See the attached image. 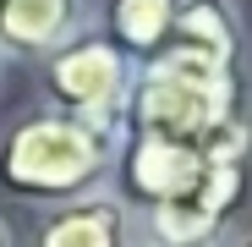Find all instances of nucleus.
Instances as JSON below:
<instances>
[{
	"label": "nucleus",
	"mask_w": 252,
	"mask_h": 247,
	"mask_svg": "<svg viewBox=\"0 0 252 247\" xmlns=\"http://www.w3.org/2000/svg\"><path fill=\"white\" fill-rule=\"evenodd\" d=\"M137 82V61L94 22L71 44H61L50 61H38V94L50 110H66L94 127H121L126 99Z\"/></svg>",
	"instance_id": "obj_2"
},
{
	"label": "nucleus",
	"mask_w": 252,
	"mask_h": 247,
	"mask_svg": "<svg viewBox=\"0 0 252 247\" xmlns=\"http://www.w3.org/2000/svg\"><path fill=\"white\" fill-rule=\"evenodd\" d=\"M121 127H94L66 110L33 105L0 132V192L55 209V203L94 198L115 181Z\"/></svg>",
	"instance_id": "obj_1"
},
{
	"label": "nucleus",
	"mask_w": 252,
	"mask_h": 247,
	"mask_svg": "<svg viewBox=\"0 0 252 247\" xmlns=\"http://www.w3.org/2000/svg\"><path fill=\"white\" fill-rule=\"evenodd\" d=\"M176 11H181V0H104L99 28H104L115 44L143 66V61L164 44V38H170Z\"/></svg>",
	"instance_id": "obj_7"
},
{
	"label": "nucleus",
	"mask_w": 252,
	"mask_h": 247,
	"mask_svg": "<svg viewBox=\"0 0 252 247\" xmlns=\"http://www.w3.org/2000/svg\"><path fill=\"white\" fill-rule=\"evenodd\" d=\"M6 66H11V61H6V55H0V82H6Z\"/></svg>",
	"instance_id": "obj_10"
},
{
	"label": "nucleus",
	"mask_w": 252,
	"mask_h": 247,
	"mask_svg": "<svg viewBox=\"0 0 252 247\" xmlns=\"http://www.w3.org/2000/svg\"><path fill=\"white\" fill-rule=\"evenodd\" d=\"M137 247H148V242H137Z\"/></svg>",
	"instance_id": "obj_11"
},
{
	"label": "nucleus",
	"mask_w": 252,
	"mask_h": 247,
	"mask_svg": "<svg viewBox=\"0 0 252 247\" xmlns=\"http://www.w3.org/2000/svg\"><path fill=\"white\" fill-rule=\"evenodd\" d=\"M0 247H17V236H11V225L0 220Z\"/></svg>",
	"instance_id": "obj_9"
},
{
	"label": "nucleus",
	"mask_w": 252,
	"mask_h": 247,
	"mask_svg": "<svg viewBox=\"0 0 252 247\" xmlns=\"http://www.w3.org/2000/svg\"><path fill=\"white\" fill-rule=\"evenodd\" d=\"M220 159H252V154H230V148H208V143H170V138H137L121 132V159H115V198L137 214L159 209V203L181 198L208 165Z\"/></svg>",
	"instance_id": "obj_4"
},
{
	"label": "nucleus",
	"mask_w": 252,
	"mask_h": 247,
	"mask_svg": "<svg viewBox=\"0 0 252 247\" xmlns=\"http://www.w3.org/2000/svg\"><path fill=\"white\" fill-rule=\"evenodd\" d=\"M28 247H137V220L115 198V187H104L94 198L38 209Z\"/></svg>",
	"instance_id": "obj_5"
},
{
	"label": "nucleus",
	"mask_w": 252,
	"mask_h": 247,
	"mask_svg": "<svg viewBox=\"0 0 252 247\" xmlns=\"http://www.w3.org/2000/svg\"><path fill=\"white\" fill-rule=\"evenodd\" d=\"M214 247H252V225H236V231H225Z\"/></svg>",
	"instance_id": "obj_8"
},
{
	"label": "nucleus",
	"mask_w": 252,
	"mask_h": 247,
	"mask_svg": "<svg viewBox=\"0 0 252 247\" xmlns=\"http://www.w3.org/2000/svg\"><path fill=\"white\" fill-rule=\"evenodd\" d=\"M252 198V159H220L170 203L137 214V242L148 247H214L236 231V214Z\"/></svg>",
	"instance_id": "obj_3"
},
{
	"label": "nucleus",
	"mask_w": 252,
	"mask_h": 247,
	"mask_svg": "<svg viewBox=\"0 0 252 247\" xmlns=\"http://www.w3.org/2000/svg\"><path fill=\"white\" fill-rule=\"evenodd\" d=\"M82 28H94L88 0H0V55L6 61H50Z\"/></svg>",
	"instance_id": "obj_6"
}]
</instances>
